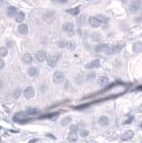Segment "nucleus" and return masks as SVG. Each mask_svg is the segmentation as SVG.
Wrapping results in <instances>:
<instances>
[{"label":"nucleus","instance_id":"36","mask_svg":"<svg viewBox=\"0 0 142 143\" xmlns=\"http://www.w3.org/2000/svg\"><path fill=\"white\" fill-rule=\"evenodd\" d=\"M138 90H142V86H139V87L138 88Z\"/></svg>","mask_w":142,"mask_h":143},{"label":"nucleus","instance_id":"24","mask_svg":"<svg viewBox=\"0 0 142 143\" xmlns=\"http://www.w3.org/2000/svg\"><path fill=\"white\" fill-rule=\"evenodd\" d=\"M96 17L100 21V23H108V21H109V18L106 17V16H105V15H97Z\"/></svg>","mask_w":142,"mask_h":143},{"label":"nucleus","instance_id":"27","mask_svg":"<svg viewBox=\"0 0 142 143\" xmlns=\"http://www.w3.org/2000/svg\"><path fill=\"white\" fill-rule=\"evenodd\" d=\"M72 121V118H71V116H66V117H64V119L61 121V124H62L63 126H66L67 124H69V122Z\"/></svg>","mask_w":142,"mask_h":143},{"label":"nucleus","instance_id":"9","mask_svg":"<svg viewBox=\"0 0 142 143\" xmlns=\"http://www.w3.org/2000/svg\"><path fill=\"white\" fill-rule=\"evenodd\" d=\"M109 45H107V44H99V45H97L96 47V52H107L109 50Z\"/></svg>","mask_w":142,"mask_h":143},{"label":"nucleus","instance_id":"6","mask_svg":"<svg viewBox=\"0 0 142 143\" xmlns=\"http://www.w3.org/2000/svg\"><path fill=\"white\" fill-rule=\"evenodd\" d=\"M23 94L26 98H31L35 95V90H34V88L32 87H28L24 90Z\"/></svg>","mask_w":142,"mask_h":143},{"label":"nucleus","instance_id":"34","mask_svg":"<svg viewBox=\"0 0 142 143\" xmlns=\"http://www.w3.org/2000/svg\"><path fill=\"white\" fill-rule=\"evenodd\" d=\"M138 111H139V112H142V105H140V106H139V108H138Z\"/></svg>","mask_w":142,"mask_h":143},{"label":"nucleus","instance_id":"31","mask_svg":"<svg viewBox=\"0 0 142 143\" xmlns=\"http://www.w3.org/2000/svg\"><path fill=\"white\" fill-rule=\"evenodd\" d=\"M20 95H21V90H16L15 91V98H18L20 97Z\"/></svg>","mask_w":142,"mask_h":143},{"label":"nucleus","instance_id":"19","mask_svg":"<svg viewBox=\"0 0 142 143\" xmlns=\"http://www.w3.org/2000/svg\"><path fill=\"white\" fill-rule=\"evenodd\" d=\"M66 13H69L71 15H78L80 13V7H74V8H71V9H67L66 10Z\"/></svg>","mask_w":142,"mask_h":143},{"label":"nucleus","instance_id":"21","mask_svg":"<svg viewBox=\"0 0 142 143\" xmlns=\"http://www.w3.org/2000/svg\"><path fill=\"white\" fill-rule=\"evenodd\" d=\"M23 63H25V64H30L32 62L31 55L29 54V53L24 54L23 56Z\"/></svg>","mask_w":142,"mask_h":143},{"label":"nucleus","instance_id":"11","mask_svg":"<svg viewBox=\"0 0 142 143\" xmlns=\"http://www.w3.org/2000/svg\"><path fill=\"white\" fill-rule=\"evenodd\" d=\"M15 21L18 23H22L24 21V18H25V15H24L23 12H18L15 15Z\"/></svg>","mask_w":142,"mask_h":143},{"label":"nucleus","instance_id":"35","mask_svg":"<svg viewBox=\"0 0 142 143\" xmlns=\"http://www.w3.org/2000/svg\"><path fill=\"white\" fill-rule=\"evenodd\" d=\"M35 141H37V140H30V143H33V142H35Z\"/></svg>","mask_w":142,"mask_h":143},{"label":"nucleus","instance_id":"2","mask_svg":"<svg viewBox=\"0 0 142 143\" xmlns=\"http://www.w3.org/2000/svg\"><path fill=\"white\" fill-rule=\"evenodd\" d=\"M141 5H142V1L141 0H133L132 2L131 3L130 5V11L131 13H136L139 10V8L141 7Z\"/></svg>","mask_w":142,"mask_h":143},{"label":"nucleus","instance_id":"8","mask_svg":"<svg viewBox=\"0 0 142 143\" xmlns=\"http://www.w3.org/2000/svg\"><path fill=\"white\" fill-rule=\"evenodd\" d=\"M89 23H90V24L92 27L94 28H97L100 26V21H99L98 19H97V17H93V16H91V17L89 18Z\"/></svg>","mask_w":142,"mask_h":143},{"label":"nucleus","instance_id":"3","mask_svg":"<svg viewBox=\"0 0 142 143\" xmlns=\"http://www.w3.org/2000/svg\"><path fill=\"white\" fill-rule=\"evenodd\" d=\"M60 56H55V55H50L46 57V63L49 66L54 67L56 66L58 63V60H59Z\"/></svg>","mask_w":142,"mask_h":143},{"label":"nucleus","instance_id":"1","mask_svg":"<svg viewBox=\"0 0 142 143\" xmlns=\"http://www.w3.org/2000/svg\"><path fill=\"white\" fill-rule=\"evenodd\" d=\"M26 113L25 112H20L18 114H16L15 116H13V121L17 122H20V124H25V122H29L30 119H26Z\"/></svg>","mask_w":142,"mask_h":143},{"label":"nucleus","instance_id":"12","mask_svg":"<svg viewBox=\"0 0 142 143\" xmlns=\"http://www.w3.org/2000/svg\"><path fill=\"white\" fill-rule=\"evenodd\" d=\"M36 58L38 62H43L46 59V54L44 51H38L36 54Z\"/></svg>","mask_w":142,"mask_h":143},{"label":"nucleus","instance_id":"33","mask_svg":"<svg viewBox=\"0 0 142 143\" xmlns=\"http://www.w3.org/2000/svg\"><path fill=\"white\" fill-rule=\"evenodd\" d=\"M4 66H5V62H4V60L0 59V70L3 69Z\"/></svg>","mask_w":142,"mask_h":143},{"label":"nucleus","instance_id":"29","mask_svg":"<svg viewBox=\"0 0 142 143\" xmlns=\"http://www.w3.org/2000/svg\"><path fill=\"white\" fill-rule=\"evenodd\" d=\"M89 133H90V132H89L87 130H82L80 131V136L82 137H87L89 135Z\"/></svg>","mask_w":142,"mask_h":143},{"label":"nucleus","instance_id":"5","mask_svg":"<svg viewBox=\"0 0 142 143\" xmlns=\"http://www.w3.org/2000/svg\"><path fill=\"white\" fill-rule=\"evenodd\" d=\"M100 66V60L99 59H95L93 61L90 62L86 64V68L87 69H95V68H97Z\"/></svg>","mask_w":142,"mask_h":143},{"label":"nucleus","instance_id":"32","mask_svg":"<svg viewBox=\"0 0 142 143\" xmlns=\"http://www.w3.org/2000/svg\"><path fill=\"white\" fill-rule=\"evenodd\" d=\"M54 2H56V3H59V4H64L67 2V0H52Z\"/></svg>","mask_w":142,"mask_h":143},{"label":"nucleus","instance_id":"4","mask_svg":"<svg viewBox=\"0 0 142 143\" xmlns=\"http://www.w3.org/2000/svg\"><path fill=\"white\" fill-rule=\"evenodd\" d=\"M64 80V74L62 72H56L53 75V80L55 83H61Z\"/></svg>","mask_w":142,"mask_h":143},{"label":"nucleus","instance_id":"37","mask_svg":"<svg viewBox=\"0 0 142 143\" xmlns=\"http://www.w3.org/2000/svg\"><path fill=\"white\" fill-rule=\"evenodd\" d=\"M0 87H2V81L0 80Z\"/></svg>","mask_w":142,"mask_h":143},{"label":"nucleus","instance_id":"14","mask_svg":"<svg viewBox=\"0 0 142 143\" xmlns=\"http://www.w3.org/2000/svg\"><path fill=\"white\" fill-rule=\"evenodd\" d=\"M17 13H18V10L17 8L15 6H9L6 11V13L9 17H13V16H15Z\"/></svg>","mask_w":142,"mask_h":143},{"label":"nucleus","instance_id":"17","mask_svg":"<svg viewBox=\"0 0 142 143\" xmlns=\"http://www.w3.org/2000/svg\"><path fill=\"white\" fill-rule=\"evenodd\" d=\"M121 48H123V45H116V46H113L112 48H109V50L107 52H108V54H114V53H118L121 50Z\"/></svg>","mask_w":142,"mask_h":143},{"label":"nucleus","instance_id":"18","mask_svg":"<svg viewBox=\"0 0 142 143\" xmlns=\"http://www.w3.org/2000/svg\"><path fill=\"white\" fill-rule=\"evenodd\" d=\"M98 122H99V124H100V125L106 126V125H108V124H109V118L105 115H102V116H100Z\"/></svg>","mask_w":142,"mask_h":143},{"label":"nucleus","instance_id":"20","mask_svg":"<svg viewBox=\"0 0 142 143\" xmlns=\"http://www.w3.org/2000/svg\"><path fill=\"white\" fill-rule=\"evenodd\" d=\"M25 113L27 114H29V115H35V114L39 113V110L36 107H29V108H27Z\"/></svg>","mask_w":142,"mask_h":143},{"label":"nucleus","instance_id":"13","mask_svg":"<svg viewBox=\"0 0 142 143\" xmlns=\"http://www.w3.org/2000/svg\"><path fill=\"white\" fill-rule=\"evenodd\" d=\"M59 114L58 112H55V113H48V114H42V115L38 116L39 119H51V118L55 117L56 115Z\"/></svg>","mask_w":142,"mask_h":143},{"label":"nucleus","instance_id":"30","mask_svg":"<svg viewBox=\"0 0 142 143\" xmlns=\"http://www.w3.org/2000/svg\"><path fill=\"white\" fill-rule=\"evenodd\" d=\"M95 76H96V74H95L94 72H91V73H90L88 75V78H87V79H88L89 80H93L95 78Z\"/></svg>","mask_w":142,"mask_h":143},{"label":"nucleus","instance_id":"22","mask_svg":"<svg viewBox=\"0 0 142 143\" xmlns=\"http://www.w3.org/2000/svg\"><path fill=\"white\" fill-rule=\"evenodd\" d=\"M133 135H134V132H133L132 131H128V132H126L124 134H123V140H130V139L132 138Z\"/></svg>","mask_w":142,"mask_h":143},{"label":"nucleus","instance_id":"15","mask_svg":"<svg viewBox=\"0 0 142 143\" xmlns=\"http://www.w3.org/2000/svg\"><path fill=\"white\" fill-rule=\"evenodd\" d=\"M109 82V79L105 76H101L97 79V83L99 84L100 86H105L107 85Z\"/></svg>","mask_w":142,"mask_h":143},{"label":"nucleus","instance_id":"7","mask_svg":"<svg viewBox=\"0 0 142 143\" xmlns=\"http://www.w3.org/2000/svg\"><path fill=\"white\" fill-rule=\"evenodd\" d=\"M73 29H74V26L73 24L72 23H65L63 25V30L64 31H65L66 33H69V34H72L73 32Z\"/></svg>","mask_w":142,"mask_h":143},{"label":"nucleus","instance_id":"38","mask_svg":"<svg viewBox=\"0 0 142 143\" xmlns=\"http://www.w3.org/2000/svg\"><path fill=\"white\" fill-rule=\"evenodd\" d=\"M0 129H1V127H0Z\"/></svg>","mask_w":142,"mask_h":143},{"label":"nucleus","instance_id":"23","mask_svg":"<svg viewBox=\"0 0 142 143\" xmlns=\"http://www.w3.org/2000/svg\"><path fill=\"white\" fill-rule=\"evenodd\" d=\"M38 73V70L36 67H30L29 69H28V74H29L30 76H31V77H34L35 75H37Z\"/></svg>","mask_w":142,"mask_h":143},{"label":"nucleus","instance_id":"26","mask_svg":"<svg viewBox=\"0 0 142 143\" xmlns=\"http://www.w3.org/2000/svg\"><path fill=\"white\" fill-rule=\"evenodd\" d=\"M8 50L5 47H0V57H5V56H7Z\"/></svg>","mask_w":142,"mask_h":143},{"label":"nucleus","instance_id":"16","mask_svg":"<svg viewBox=\"0 0 142 143\" xmlns=\"http://www.w3.org/2000/svg\"><path fill=\"white\" fill-rule=\"evenodd\" d=\"M132 48L135 53H140V52H142V42L140 41L136 42V43L133 44Z\"/></svg>","mask_w":142,"mask_h":143},{"label":"nucleus","instance_id":"10","mask_svg":"<svg viewBox=\"0 0 142 143\" xmlns=\"http://www.w3.org/2000/svg\"><path fill=\"white\" fill-rule=\"evenodd\" d=\"M28 31H29V29H28V25H27V24L22 23V24H20L19 27H18V31H19L20 34L26 35V34L28 33Z\"/></svg>","mask_w":142,"mask_h":143},{"label":"nucleus","instance_id":"25","mask_svg":"<svg viewBox=\"0 0 142 143\" xmlns=\"http://www.w3.org/2000/svg\"><path fill=\"white\" fill-rule=\"evenodd\" d=\"M67 139H68L69 141H71V142L76 141V140H77V134H76V132H71V133L68 135Z\"/></svg>","mask_w":142,"mask_h":143},{"label":"nucleus","instance_id":"28","mask_svg":"<svg viewBox=\"0 0 142 143\" xmlns=\"http://www.w3.org/2000/svg\"><path fill=\"white\" fill-rule=\"evenodd\" d=\"M70 130H71V132H77L79 130L78 126L75 125V124H73V125H71L70 126Z\"/></svg>","mask_w":142,"mask_h":143}]
</instances>
